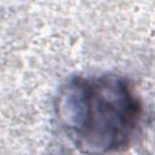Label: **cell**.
I'll return each mask as SVG.
<instances>
[{
	"label": "cell",
	"mask_w": 155,
	"mask_h": 155,
	"mask_svg": "<svg viewBox=\"0 0 155 155\" xmlns=\"http://www.w3.org/2000/svg\"><path fill=\"white\" fill-rule=\"evenodd\" d=\"M56 109L70 140L91 155L125 149L143 116V104L134 87L116 74L70 79L58 94Z\"/></svg>",
	"instance_id": "1"
}]
</instances>
